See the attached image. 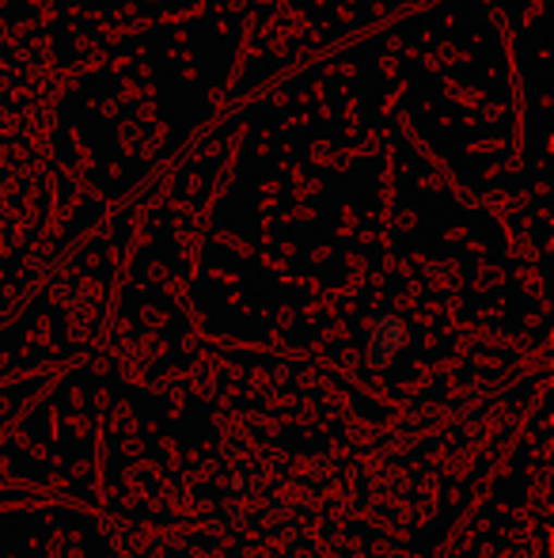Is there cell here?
Segmentation results:
<instances>
[{
	"instance_id": "6da1fadb",
	"label": "cell",
	"mask_w": 554,
	"mask_h": 558,
	"mask_svg": "<svg viewBox=\"0 0 554 558\" xmlns=\"http://www.w3.org/2000/svg\"><path fill=\"white\" fill-rule=\"evenodd\" d=\"M399 338H403L399 319H392V316L377 319V324H372V331H369V342H372V361H384L387 353H392L395 345H399Z\"/></svg>"
}]
</instances>
